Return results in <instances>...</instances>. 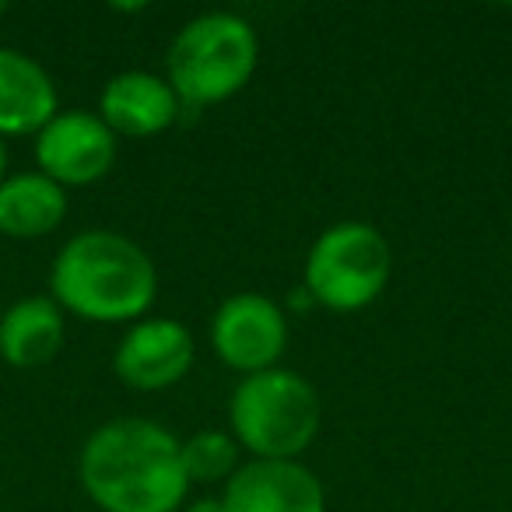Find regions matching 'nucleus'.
I'll list each match as a JSON object with an SVG mask.
<instances>
[{"instance_id": "2", "label": "nucleus", "mask_w": 512, "mask_h": 512, "mask_svg": "<svg viewBox=\"0 0 512 512\" xmlns=\"http://www.w3.org/2000/svg\"><path fill=\"white\" fill-rule=\"evenodd\" d=\"M53 302L92 323L141 320L158 295V271L134 239L92 228L67 242L50 271Z\"/></svg>"}, {"instance_id": "18", "label": "nucleus", "mask_w": 512, "mask_h": 512, "mask_svg": "<svg viewBox=\"0 0 512 512\" xmlns=\"http://www.w3.org/2000/svg\"><path fill=\"white\" fill-rule=\"evenodd\" d=\"M0 313H4V309H0Z\"/></svg>"}, {"instance_id": "3", "label": "nucleus", "mask_w": 512, "mask_h": 512, "mask_svg": "<svg viewBox=\"0 0 512 512\" xmlns=\"http://www.w3.org/2000/svg\"><path fill=\"white\" fill-rule=\"evenodd\" d=\"M256 64H260L256 29L228 11L190 18L165 57L169 85L186 109H204L239 95L256 74Z\"/></svg>"}, {"instance_id": "5", "label": "nucleus", "mask_w": 512, "mask_h": 512, "mask_svg": "<svg viewBox=\"0 0 512 512\" xmlns=\"http://www.w3.org/2000/svg\"><path fill=\"white\" fill-rule=\"evenodd\" d=\"M393 274L390 242L365 221L330 225L306 256L302 288L330 313H358L383 295Z\"/></svg>"}, {"instance_id": "17", "label": "nucleus", "mask_w": 512, "mask_h": 512, "mask_svg": "<svg viewBox=\"0 0 512 512\" xmlns=\"http://www.w3.org/2000/svg\"><path fill=\"white\" fill-rule=\"evenodd\" d=\"M4 15H8V8H4V4H0V18H4Z\"/></svg>"}, {"instance_id": "6", "label": "nucleus", "mask_w": 512, "mask_h": 512, "mask_svg": "<svg viewBox=\"0 0 512 512\" xmlns=\"http://www.w3.org/2000/svg\"><path fill=\"white\" fill-rule=\"evenodd\" d=\"M214 355L242 376L278 369L288 348V316L267 295L239 292L218 306L211 320Z\"/></svg>"}, {"instance_id": "9", "label": "nucleus", "mask_w": 512, "mask_h": 512, "mask_svg": "<svg viewBox=\"0 0 512 512\" xmlns=\"http://www.w3.org/2000/svg\"><path fill=\"white\" fill-rule=\"evenodd\" d=\"M225 512H327L320 477L299 460H253L225 481Z\"/></svg>"}, {"instance_id": "14", "label": "nucleus", "mask_w": 512, "mask_h": 512, "mask_svg": "<svg viewBox=\"0 0 512 512\" xmlns=\"http://www.w3.org/2000/svg\"><path fill=\"white\" fill-rule=\"evenodd\" d=\"M183 470L193 481H228L239 470V442L228 432H197L183 442Z\"/></svg>"}, {"instance_id": "7", "label": "nucleus", "mask_w": 512, "mask_h": 512, "mask_svg": "<svg viewBox=\"0 0 512 512\" xmlns=\"http://www.w3.org/2000/svg\"><path fill=\"white\" fill-rule=\"evenodd\" d=\"M36 162L39 172L64 190L67 186H92L113 169L116 134L99 113L64 109L36 134Z\"/></svg>"}, {"instance_id": "8", "label": "nucleus", "mask_w": 512, "mask_h": 512, "mask_svg": "<svg viewBox=\"0 0 512 512\" xmlns=\"http://www.w3.org/2000/svg\"><path fill=\"white\" fill-rule=\"evenodd\" d=\"M197 344L179 320H141L123 334L113 355V372L127 386L144 393H158L176 386L190 372Z\"/></svg>"}, {"instance_id": "16", "label": "nucleus", "mask_w": 512, "mask_h": 512, "mask_svg": "<svg viewBox=\"0 0 512 512\" xmlns=\"http://www.w3.org/2000/svg\"><path fill=\"white\" fill-rule=\"evenodd\" d=\"M4 169H8V148H4V137H0V183H4Z\"/></svg>"}, {"instance_id": "13", "label": "nucleus", "mask_w": 512, "mask_h": 512, "mask_svg": "<svg viewBox=\"0 0 512 512\" xmlns=\"http://www.w3.org/2000/svg\"><path fill=\"white\" fill-rule=\"evenodd\" d=\"M67 218V190L43 172H18L0 183V232L43 239Z\"/></svg>"}, {"instance_id": "15", "label": "nucleus", "mask_w": 512, "mask_h": 512, "mask_svg": "<svg viewBox=\"0 0 512 512\" xmlns=\"http://www.w3.org/2000/svg\"><path fill=\"white\" fill-rule=\"evenodd\" d=\"M186 512H225V505H221V498L207 495V498H197V502H193Z\"/></svg>"}, {"instance_id": "1", "label": "nucleus", "mask_w": 512, "mask_h": 512, "mask_svg": "<svg viewBox=\"0 0 512 512\" xmlns=\"http://www.w3.org/2000/svg\"><path fill=\"white\" fill-rule=\"evenodd\" d=\"M78 470L99 512H176L190 495L183 442L148 418L99 425L81 449Z\"/></svg>"}, {"instance_id": "4", "label": "nucleus", "mask_w": 512, "mask_h": 512, "mask_svg": "<svg viewBox=\"0 0 512 512\" xmlns=\"http://www.w3.org/2000/svg\"><path fill=\"white\" fill-rule=\"evenodd\" d=\"M228 421L253 460H299L320 432V397L299 372L267 369L235 386Z\"/></svg>"}, {"instance_id": "12", "label": "nucleus", "mask_w": 512, "mask_h": 512, "mask_svg": "<svg viewBox=\"0 0 512 512\" xmlns=\"http://www.w3.org/2000/svg\"><path fill=\"white\" fill-rule=\"evenodd\" d=\"M64 348V309L53 295H29L0 313V358L15 369H39Z\"/></svg>"}, {"instance_id": "10", "label": "nucleus", "mask_w": 512, "mask_h": 512, "mask_svg": "<svg viewBox=\"0 0 512 512\" xmlns=\"http://www.w3.org/2000/svg\"><path fill=\"white\" fill-rule=\"evenodd\" d=\"M179 95L169 78L148 71H123L109 78L99 99V116L116 137H155L179 120Z\"/></svg>"}, {"instance_id": "11", "label": "nucleus", "mask_w": 512, "mask_h": 512, "mask_svg": "<svg viewBox=\"0 0 512 512\" xmlns=\"http://www.w3.org/2000/svg\"><path fill=\"white\" fill-rule=\"evenodd\" d=\"M57 85L39 60L0 46V137L39 134L57 116Z\"/></svg>"}]
</instances>
